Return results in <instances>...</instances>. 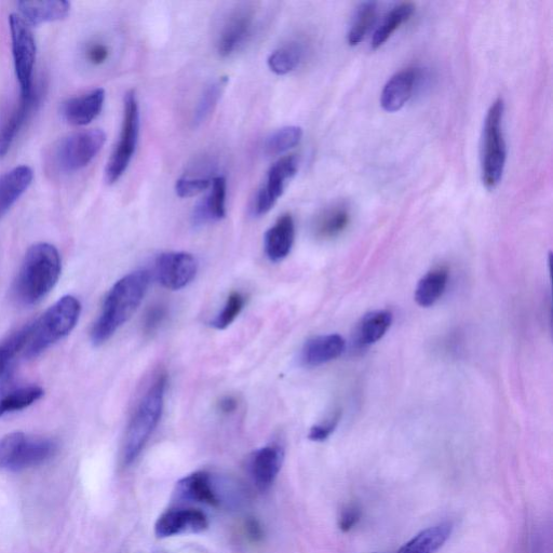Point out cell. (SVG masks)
Wrapping results in <instances>:
<instances>
[{
	"instance_id": "obj_1",
	"label": "cell",
	"mask_w": 553,
	"mask_h": 553,
	"mask_svg": "<svg viewBox=\"0 0 553 553\" xmlns=\"http://www.w3.org/2000/svg\"><path fill=\"white\" fill-rule=\"evenodd\" d=\"M150 286V274L133 272L118 280L107 294L102 312L94 323L91 340L100 346L109 341L116 331L132 317L141 305Z\"/></svg>"
},
{
	"instance_id": "obj_2",
	"label": "cell",
	"mask_w": 553,
	"mask_h": 553,
	"mask_svg": "<svg viewBox=\"0 0 553 553\" xmlns=\"http://www.w3.org/2000/svg\"><path fill=\"white\" fill-rule=\"evenodd\" d=\"M61 256L55 246L40 242L24 256L15 282L16 299L22 305L32 306L56 287L61 275Z\"/></svg>"
},
{
	"instance_id": "obj_3",
	"label": "cell",
	"mask_w": 553,
	"mask_h": 553,
	"mask_svg": "<svg viewBox=\"0 0 553 553\" xmlns=\"http://www.w3.org/2000/svg\"><path fill=\"white\" fill-rule=\"evenodd\" d=\"M82 305L72 295L64 296L52 305L32 325L23 328L21 354L33 359L43 354L53 344L62 340L76 327Z\"/></svg>"
},
{
	"instance_id": "obj_4",
	"label": "cell",
	"mask_w": 553,
	"mask_h": 553,
	"mask_svg": "<svg viewBox=\"0 0 553 553\" xmlns=\"http://www.w3.org/2000/svg\"><path fill=\"white\" fill-rule=\"evenodd\" d=\"M166 389L167 375L159 374L141 400L125 437L123 449L125 465H130L137 460L159 424L164 410Z\"/></svg>"
},
{
	"instance_id": "obj_5",
	"label": "cell",
	"mask_w": 553,
	"mask_h": 553,
	"mask_svg": "<svg viewBox=\"0 0 553 553\" xmlns=\"http://www.w3.org/2000/svg\"><path fill=\"white\" fill-rule=\"evenodd\" d=\"M505 104L497 99L484 120L482 133V181L488 190L501 183L507 160V146L503 128Z\"/></svg>"
},
{
	"instance_id": "obj_6",
	"label": "cell",
	"mask_w": 553,
	"mask_h": 553,
	"mask_svg": "<svg viewBox=\"0 0 553 553\" xmlns=\"http://www.w3.org/2000/svg\"><path fill=\"white\" fill-rule=\"evenodd\" d=\"M105 141V133L100 129L69 134L52 147L51 166L63 174L82 170L98 156Z\"/></svg>"
},
{
	"instance_id": "obj_7",
	"label": "cell",
	"mask_w": 553,
	"mask_h": 553,
	"mask_svg": "<svg viewBox=\"0 0 553 553\" xmlns=\"http://www.w3.org/2000/svg\"><path fill=\"white\" fill-rule=\"evenodd\" d=\"M57 451L55 440L12 433L0 440V469H30L46 463Z\"/></svg>"
},
{
	"instance_id": "obj_8",
	"label": "cell",
	"mask_w": 553,
	"mask_h": 553,
	"mask_svg": "<svg viewBox=\"0 0 553 553\" xmlns=\"http://www.w3.org/2000/svg\"><path fill=\"white\" fill-rule=\"evenodd\" d=\"M140 136V107L134 91L126 93L124 100V119L120 136L114 152L105 168V180L114 184L127 171L134 153H136Z\"/></svg>"
},
{
	"instance_id": "obj_9",
	"label": "cell",
	"mask_w": 553,
	"mask_h": 553,
	"mask_svg": "<svg viewBox=\"0 0 553 553\" xmlns=\"http://www.w3.org/2000/svg\"><path fill=\"white\" fill-rule=\"evenodd\" d=\"M13 64L20 85L21 98L34 92L33 75L37 55L36 40L31 25L19 15L9 17Z\"/></svg>"
},
{
	"instance_id": "obj_10",
	"label": "cell",
	"mask_w": 553,
	"mask_h": 553,
	"mask_svg": "<svg viewBox=\"0 0 553 553\" xmlns=\"http://www.w3.org/2000/svg\"><path fill=\"white\" fill-rule=\"evenodd\" d=\"M298 170L299 159L294 155L282 157L269 169L265 183L253 200L254 217H262L274 208Z\"/></svg>"
},
{
	"instance_id": "obj_11",
	"label": "cell",
	"mask_w": 553,
	"mask_h": 553,
	"mask_svg": "<svg viewBox=\"0 0 553 553\" xmlns=\"http://www.w3.org/2000/svg\"><path fill=\"white\" fill-rule=\"evenodd\" d=\"M156 276L166 289L181 290L195 279L198 262L195 256L187 252H167L156 260Z\"/></svg>"
},
{
	"instance_id": "obj_12",
	"label": "cell",
	"mask_w": 553,
	"mask_h": 553,
	"mask_svg": "<svg viewBox=\"0 0 553 553\" xmlns=\"http://www.w3.org/2000/svg\"><path fill=\"white\" fill-rule=\"evenodd\" d=\"M208 526L207 516L198 509H170L158 518L155 524V534L159 538L197 534L206 531Z\"/></svg>"
},
{
	"instance_id": "obj_13",
	"label": "cell",
	"mask_w": 553,
	"mask_h": 553,
	"mask_svg": "<svg viewBox=\"0 0 553 553\" xmlns=\"http://www.w3.org/2000/svg\"><path fill=\"white\" fill-rule=\"evenodd\" d=\"M254 12L249 8H239L227 18L222 26L217 42V50L221 57L234 55L244 46L252 34Z\"/></svg>"
},
{
	"instance_id": "obj_14",
	"label": "cell",
	"mask_w": 553,
	"mask_h": 553,
	"mask_svg": "<svg viewBox=\"0 0 553 553\" xmlns=\"http://www.w3.org/2000/svg\"><path fill=\"white\" fill-rule=\"evenodd\" d=\"M104 102L105 91L92 90L83 96L65 101L61 106V116L69 125L87 126L101 114Z\"/></svg>"
},
{
	"instance_id": "obj_15",
	"label": "cell",
	"mask_w": 553,
	"mask_h": 553,
	"mask_svg": "<svg viewBox=\"0 0 553 553\" xmlns=\"http://www.w3.org/2000/svg\"><path fill=\"white\" fill-rule=\"evenodd\" d=\"M283 462V451L276 445H268L256 451L251 458V475L260 491L265 492L272 487Z\"/></svg>"
},
{
	"instance_id": "obj_16",
	"label": "cell",
	"mask_w": 553,
	"mask_h": 553,
	"mask_svg": "<svg viewBox=\"0 0 553 553\" xmlns=\"http://www.w3.org/2000/svg\"><path fill=\"white\" fill-rule=\"evenodd\" d=\"M418 80L414 69L402 70L391 77L382 92L381 104L388 113L402 109L412 98Z\"/></svg>"
},
{
	"instance_id": "obj_17",
	"label": "cell",
	"mask_w": 553,
	"mask_h": 553,
	"mask_svg": "<svg viewBox=\"0 0 553 553\" xmlns=\"http://www.w3.org/2000/svg\"><path fill=\"white\" fill-rule=\"evenodd\" d=\"M294 239L293 217L289 213L283 214L265 234L264 247L267 258L275 263L285 260L292 250Z\"/></svg>"
},
{
	"instance_id": "obj_18",
	"label": "cell",
	"mask_w": 553,
	"mask_h": 553,
	"mask_svg": "<svg viewBox=\"0 0 553 553\" xmlns=\"http://www.w3.org/2000/svg\"><path fill=\"white\" fill-rule=\"evenodd\" d=\"M345 350V341L339 334L321 335L309 340L302 349L303 366L315 368L339 358Z\"/></svg>"
},
{
	"instance_id": "obj_19",
	"label": "cell",
	"mask_w": 553,
	"mask_h": 553,
	"mask_svg": "<svg viewBox=\"0 0 553 553\" xmlns=\"http://www.w3.org/2000/svg\"><path fill=\"white\" fill-rule=\"evenodd\" d=\"M178 499L209 506H218L220 499L213 488L210 475L206 471H197L180 480L177 484Z\"/></svg>"
},
{
	"instance_id": "obj_20",
	"label": "cell",
	"mask_w": 553,
	"mask_h": 553,
	"mask_svg": "<svg viewBox=\"0 0 553 553\" xmlns=\"http://www.w3.org/2000/svg\"><path fill=\"white\" fill-rule=\"evenodd\" d=\"M33 178L34 173L28 166L13 168L0 177V219L29 190Z\"/></svg>"
},
{
	"instance_id": "obj_21",
	"label": "cell",
	"mask_w": 553,
	"mask_h": 553,
	"mask_svg": "<svg viewBox=\"0 0 553 553\" xmlns=\"http://www.w3.org/2000/svg\"><path fill=\"white\" fill-rule=\"evenodd\" d=\"M227 183L224 177L212 179L209 194L194 209L196 225L221 221L226 217Z\"/></svg>"
},
{
	"instance_id": "obj_22",
	"label": "cell",
	"mask_w": 553,
	"mask_h": 553,
	"mask_svg": "<svg viewBox=\"0 0 553 553\" xmlns=\"http://www.w3.org/2000/svg\"><path fill=\"white\" fill-rule=\"evenodd\" d=\"M19 15L31 26L65 19L70 15L71 4L65 0L19 2Z\"/></svg>"
},
{
	"instance_id": "obj_23",
	"label": "cell",
	"mask_w": 553,
	"mask_h": 553,
	"mask_svg": "<svg viewBox=\"0 0 553 553\" xmlns=\"http://www.w3.org/2000/svg\"><path fill=\"white\" fill-rule=\"evenodd\" d=\"M393 323V314L387 310H376L363 316L355 331L358 347H368L379 342Z\"/></svg>"
},
{
	"instance_id": "obj_24",
	"label": "cell",
	"mask_w": 553,
	"mask_h": 553,
	"mask_svg": "<svg viewBox=\"0 0 553 553\" xmlns=\"http://www.w3.org/2000/svg\"><path fill=\"white\" fill-rule=\"evenodd\" d=\"M452 530L453 525L449 522L431 526L417 534L397 553H436L447 543Z\"/></svg>"
},
{
	"instance_id": "obj_25",
	"label": "cell",
	"mask_w": 553,
	"mask_h": 553,
	"mask_svg": "<svg viewBox=\"0 0 553 553\" xmlns=\"http://www.w3.org/2000/svg\"><path fill=\"white\" fill-rule=\"evenodd\" d=\"M350 222L349 208L344 204L334 205L323 210L314 223L315 236L329 240L340 236Z\"/></svg>"
},
{
	"instance_id": "obj_26",
	"label": "cell",
	"mask_w": 553,
	"mask_h": 553,
	"mask_svg": "<svg viewBox=\"0 0 553 553\" xmlns=\"http://www.w3.org/2000/svg\"><path fill=\"white\" fill-rule=\"evenodd\" d=\"M36 101L35 92L30 97L21 98L17 109L5 121L2 129H0V158H4L10 151L26 119L31 114Z\"/></svg>"
},
{
	"instance_id": "obj_27",
	"label": "cell",
	"mask_w": 553,
	"mask_h": 553,
	"mask_svg": "<svg viewBox=\"0 0 553 553\" xmlns=\"http://www.w3.org/2000/svg\"><path fill=\"white\" fill-rule=\"evenodd\" d=\"M449 272L447 268L439 267L427 273L416 287L415 301L422 307L435 305L447 289Z\"/></svg>"
},
{
	"instance_id": "obj_28",
	"label": "cell",
	"mask_w": 553,
	"mask_h": 553,
	"mask_svg": "<svg viewBox=\"0 0 553 553\" xmlns=\"http://www.w3.org/2000/svg\"><path fill=\"white\" fill-rule=\"evenodd\" d=\"M414 11L415 6L412 3H401L394 9H391L379 28L374 32L372 48L377 49L382 47L400 26L413 16Z\"/></svg>"
},
{
	"instance_id": "obj_29",
	"label": "cell",
	"mask_w": 553,
	"mask_h": 553,
	"mask_svg": "<svg viewBox=\"0 0 553 553\" xmlns=\"http://www.w3.org/2000/svg\"><path fill=\"white\" fill-rule=\"evenodd\" d=\"M44 395V389L35 385L12 390L0 399V417L29 408Z\"/></svg>"
},
{
	"instance_id": "obj_30",
	"label": "cell",
	"mask_w": 553,
	"mask_h": 553,
	"mask_svg": "<svg viewBox=\"0 0 553 553\" xmlns=\"http://www.w3.org/2000/svg\"><path fill=\"white\" fill-rule=\"evenodd\" d=\"M304 56L301 45L291 43L275 50L267 60L269 70L276 75H287L298 69Z\"/></svg>"
},
{
	"instance_id": "obj_31",
	"label": "cell",
	"mask_w": 553,
	"mask_h": 553,
	"mask_svg": "<svg viewBox=\"0 0 553 553\" xmlns=\"http://www.w3.org/2000/svg\"><path fill=\"white\" fill-rule=\"evenodd\" d=\"M228 84L227 77H220L214 80L202 93L200 100L197 103L194 113V125L200 126L211 116L215 107H217L222 94Z\"/></svg>"
},
{
	"instance_id": "obj_32",
	"label": "cell",
	"mask_w": 553,
	"mask_h": 553,
	"mask_svg": "<svg viewBox=\"0 0 553 553\" xmlns=\"http://www.w3.org/2000/svg\"><path fill=\"white\" fill-rule=\"evenodd\" d=\"M377 17V4L367 2L361 4L353 20L352 26L348 33V43L350 46L359 45L364 38L367 37L375 24Z\"/></svg>"
},
{
	"instance_id": "obj_33",
	"label": "cell",
	"mask_w": 553,
	"mask_h": 553,
	"mask_svg": "<svg viewBox=\"0 0 553 553\" xmlns=\"http://www.w3.org/2000/svg\"><path fill=\"white\" fill-rule=\"evenodd\" d=\"M303 138V130L298 126L283 127L269 136L264 144L265 153L269 156L287 153Z\"/></svg>"
},
{
	"instance_id": "obj_34",
	"label": "cell",
	"mask_w": 553,
	"mask_h": 553,
	"mask_svg": "<svg viewBox=\"0 0 553 553\" xmlns=\"http://www.w3.org/2000/svg\"><path fill=\"white\" fill-rule=\"evenodd\" d=\"M246 304V298L240 292H233L228 296L222 312L211 322V326L218 330H225L236 320Z\"/></svg>"
},
{
	"instance_id": "obj_35",
	"label": "cell",
	"mask_w": 553,
	"mask_h": 553,
	"mask_svg": "<svg viewBox=\"0 0 553 553\" xmlns=\"http://www.w3.org/2000/svg\"><path fill=\"white\" fill-rule=\"evenodd\" d=\"M211 182V179L193 178L186 175L175 183V192L181 198L194 197L209 190Z\"/></svg>"
},
{
	"instance_id": "obj_36",
	"label": "cell",
	"mask_w": 553,
	"mask_h": 553,
	"mask_svg": "<svg viewBox=\"0 0 553 553\" xmlns=\"http://www.w3.org/2000/svg\"><path fill=\"white\" fill-rule=\"evenodd\" d=\"M168 309L163 304H157L147 310L143 320V330L146 334H153L165 322Z\"/></svg>"
},
{
	"instance_id": "obj_37",
	"label": "cell",
	"mask_w": 553,
	"mask_h": 553,
	"mask_svg": "<svg viewBox=\"0 0 553 553\" xmlns=\"http://www.w3.org/2000/svg\"><path fill=\"white\" fill-rule=\"evenodd\" d=\"M341 418V413H335L332 418L326 423L316 425L310 429L308 438L316 442H322L327 440L339 424Z\"/></svg>"
},
{
	"instance_id": "obj_38",
	"label": "cell",
	"mask_w": 553,
	"mask_h": 553,
	"mask_svg": "<svg viewBox=\"0 0 553 553\" xmlns=\"http://www.w3.org/2000/svg\"><path fill=\"white\" fill-rule=\"evenodd\" d=\"M361 519V509L358 505L352 504L347 506L341 515L340 529L343 532L353 530Z\"/></svg>"
},
{
	"instance_id": "obj_39",
	"label": "cell",
	"mask_w": 553,
	"mask_h": 553,
	"mask_svg": "<svg viewBox=\"0 0 553 553\" xmlns=\"http://www.w3.org/2000/svg\"><path fill=\"white\" fill-rule=\"evenodd\" d=\"M109 57V49L104 45H93L88 51V58L94 64H102Z\"/></svg>"
},
{
	"instance_id": "obj_40",
	"label": "cell",
	"mask_w": 553,
	"mask_h": 553,
	"mask_svg": "<svg viewBox=\"0 0 553 553\" xmlns=\"http://www.w3.org/2000/svg\"><path fill=\"white\" fill-rule=\"evenodd\" d=\"M237 407H238V402L237 400L232 397V396H227V397H224L220 402H219V410L223 413V414H232L234 413L236 410H237Z\"/></svg>"
},
{
	"instance_id": "obj_41",
	"label": "cell",
	"mask_w": 553,
	"mask_h": 553,
	"mask_svg": "<svg viewBox=\"0 0 553 553\" xmlns=\"http://www.w3.org/2000/svg\"><path fill=\"white\" fill-rule=\"evenodd\" d=\"M11 356L8 353L6 347L2 344L0 345V377L4 375L11 361Z\"/></svg>"
}]
</instances>
